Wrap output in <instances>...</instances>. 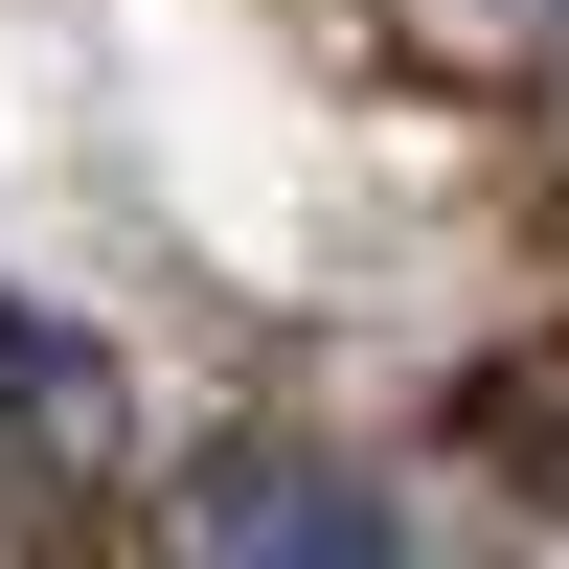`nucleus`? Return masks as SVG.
Masks as SVG:
<instances>
[{"label": "nucleus", "mask_w": 569, "mask_h": 569, "mask_svg": "<svg viewBox=\"0 0 569 569\" xmlns=\"http://www.w3.org/2000/svg\"><path fill=\"white\" fill-rule=\"evenodd\" d=\"M160 569H410V525L342 479V456L251 433V456H206V479L160 501Z\"/></svg>", "instance_id": "1"}, {"label": "nucleus", "mask_w": 569, "mask_h": 569, "mask_svg": "<svg viewBox=\"0 0 569 569\" xmlns=\"http://www.w3.org/2000/svg\"><path fill=\"white\" fill-rule=\"evenodd\" d=\"M23 456H46V479L91 456V342H69V319H23Z\"/></svg>", "instance_id": "2"}]
</instances>
